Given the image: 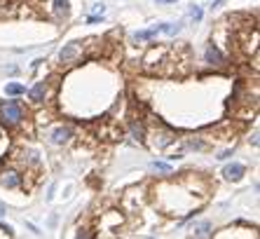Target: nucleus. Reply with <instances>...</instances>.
I'll use <instances>...</instances> for the list:
<instances>
[{"label":"nucleus","instance_id":"1","mask_svg":"<svg viewBox=\"0 0 260 239\" xmlns=\"http://www.w3.org/2000/svg\"><path fill=\"white\" fill-rule=\"evenodd\" d=\"M0 118L5 120L7 124H19L24 118V110L19 103H14V101H7V103H2L0 106Z\"/></svg>","mask_w":260,"mask_h":239},{"label":"nucleus","instance_id":"2","mask_svg":"<svg viewBox=\"0 0 260 239\" xmlns=\"http://www.w3.org/2000/svg\"><path fill=\"white\" fill-rule=\"evenodd\" d=\"M204 56H206V64H211V66H223V64H225V56L220 54V49H218L213 43L206 47V54Z\"/></svg>","mask_w":260,"mask_h":239},{"label":"nucleus","instance_id":"3","mask_svg":"<svg viewBox=\"0 0 260 239\" xmlns=\"http://www.w3.org/2000/svg\"><path fill=\"white\" fill-rule=\"evenodd\" d=\"M0 183L5 185V188H10V190H14V188H19L22 178H19V174H17V171L7 169V171H2V174H0Z\"/></svg>","mask_w":260,"mask_h":239},{"label":"nucleus","instance_id":"4","mask_svg":"<svg viewBox=\"0 0 260 239\" xmlns=\"http://www.w3.org/2000/svg\"><path fill=\"white\" fill-rule=\"evenodd\" d=\"M223 176H225L228 181H239V178L244 176V167L237 164V162H232V164H228V167L223 169Z\"/></svg>","mask_w":260,"mask_h":239},{"label":"nucleus","instance_id":"5","mask_svg":"<svg viewBox=\"0 0 260 239\" xmlns=\"http://www.w3.org/2000/svg\"><path fill=\"white\" fill-rule=\"evenodd\" d=\"M28 96H31V101H35V103H43L45 96H47V85H45V82H35L31 87V92H28Z\"/></svg>","mask_w":260,"mask_h":239},{"label":"nucleus","instance_id":"6","mask_svg":"<svg viewBox=\"0 0 260 239\" xmlns=\"http://www.w3.org/2000/svg\"><path fill=\"white\" fill-rule=\"evenodd\" d=\"M68 139H71V129H68V127H59V129L52 131V143H56V145L66 143Z\"/></svg>","mask_w":260,"mask_h":239},{"label":"nucleus","instance_id":"7","mask_svg":"<svg viewBox=\"0 0 260 239\" xmlns=\"http://www.w3.org/2000/svg\"><path fill=\"white\" fill-rule=\"evenodd\" d=\"M192 235L195 237H211V225L209 223H197L192 228Z\"/></svg>","mask_w":260,"mask_h":239},{"label":"nucleus","instance_id":"8","mask_svg":"<svg viewBox=\"0 0 260 239\" xmlns=\"http://www.w3.org/2000/svg\"><path fill=\"white\" fill-rule=\"evenodd\" d=\"M77 49H80V45H77V43L68 45L66 49H61V61H71V59L77 54Z\"/></svg>","mask_w":260,"mask_h":239},{"label":"nucleus","instance_id":"9","mask_svg":"<svg viewBox=\"0 0 260 239\" xmlns=\"http://www.w3.org/2000/svg\"><path fill=\"white\" fill-rule=\"evenodd\" d=\"M157 33H160V26H152V28H148V31H139L134 38H136V40H150L152 35H157Z\"/></svg>","mask_w":260,"mask_h":239},{"label":"nucleus","instance_id":"10","mask_svg":"<svg viewBox=\"0 0 260 239\" xmlns=\"http://www.w3.org/2000/svg\"><path fill=\"white\" fill-rule=\"evenodd\" d=\"M54 12L56 17H66L68 14V0H54Z\"/></svg>","mask_w":260,"mask_h":239},{"label":"nucleus","instance_id":"11","mask_svg":"<svg viewBox=\"0 0 260 239\" xmlns=\"http://www.w3.org/2000/svg\"><path fill=\"white\" fill-rule=\"evenodd\" d=\"M150 169L152 171H157V174H171V167H169L166 162H152Z\"/></svg>","mask_w":260,"mask_h":239},{"label":"nucleus","instance_id":"12","mask_svg":"<svg viewBox=\"0 0 260 239\" xmlns=\"http://www.w3.org/2000/svg\"><path fill=\"white\" fill-rule=\"evenodd\" d=\"M26 92V87L24 85H19V82H12V85H7V94L10 96H19V94H24Z\"/></svg>","mask_w":260,"mask_h":239},{"label":"nucleus","instance_id":"13","mask_svg":"<svg viewBox=\"0 0 260 239\" xmlns=\"http://www.w3.org/2000/svg\"><path fill=\"white\" fill-rule=\"evenodd\" d=\"M160 31L166 33V35H176V33L181 31V26H173V24H162V26H160Z\"/></svg>","mask_w":260,"mask_h":239},{"label":"nucleus","instance_id":"14","mask_svg":"<svg viewBox=\"0 0 260 239\" xmlns=\"http://www.w3.org/2000/svg\"><path fill=\"white\" fill-rule=\"evenodd\" d=\"M131 134H134V139H136V141H143V127L139 124V122H134V124H131Z\"/></svg>","mask_w":260,"mask_h":239},{"label":"nucleus","instance_id":"15","mask_svg":"<svg viewBox=\"0 0 260 239\" xmlns=\"http://www.w3.org/2000/svg\"><path fill=\"white\" fill-rule=\"evenodd\" d=\"M5 150H7V136H5V131L0 129V157H2Z\"/></svg>","mask_w":260,"mask_h":239},{"label":"nucleus","instance_id":"16","mask_svg":"<svg viewBox=\"0 0 260 239\" xmlns=\"http://www.w3.org/2000/svg\"><path fill=\"white\" fill-rule=\"evenodd\" d=\"M190 17H192L195 22H199V19H202V7H197V5H192V7H190Z\"/></svg>","mask_w":260,"mask_h":239},{"label":"nucleus","instance_id":"17","mask_svg":"<svg viewBox=\"0 0 260 239\" xmlns=\"http://www.w3.org/2000/svg\"><path fill=\"white\" fill-rule=\"evenodd\" d=\"M10 2H12V0H0V14H2V12H7Z\"/></svg>","mask_w":260,"mask_h":239},{"label":"nucleus","instance_id":"18","mask_svg":"<svg viewBox=\"0 0 260 239\" xmlns=\"http://www.w3.org/2000/svg\"><path fill=\"white\" fill-rule=\"evenodd\" d=\"M190 148H197V150H199V148H204V143L202 141H190Z\"/></svg>","mask_w":260,"mask_h":239},{"label":"nucleus","instance_id":"19","mask_svg":"<svg viewBox=\"0 0 260 239\" xmlns=\"http://www.w3.org/2000/svg\"><path fill=\"white\" fill-rule=\"evenodd\" d=\"M166 2H176V0H157V5H166Z\"/></svg>","mask_w":260,"mask_h":239},{"label":"nucleus","instance_id":"20","mask_svg":"<svg viewBox=\"0 0 260 239\" xmlns=\"http://www.w3.org/2000/svg\"><path fill=\"white\" fill-rule=\"evenodd\" d=\"M0 214H5V207H2V204H0Z\"/></svg>","mask_w":260,"mask_h":239}]
</instances>
